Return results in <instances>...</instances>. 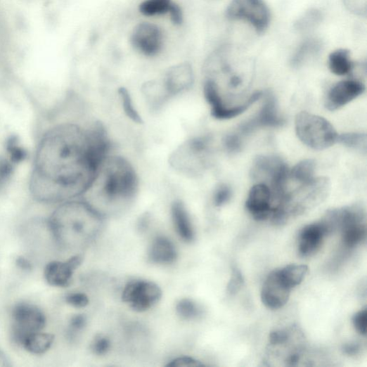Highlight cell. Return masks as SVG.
<instances>
[{"label":"cell","instance_id":"6da1fadb","mask_svg":"<svg viewBox=\"0 0 367 367\" xmlns=\"http://www.w3.org/2000/svg\"><path fill=\"white\" fill-rule=\"evenodd\" d=\"M46 140L39 169L49 174L56 189L55 200L84 196L103 160L114 152L104 126L98 122L62 125Z\"/></svg>","mask_w":367,"mask_h":367},{"label":"cell","instance_id":"7a4b0ae2","mask_svg":"<svg viewBox=\"0 0 367 367\" xmlns=\"http://www.w3.org/2000/svg\"><path fill=\"white\" fill-rule=\"evenodd\" d=\"M139 188L134 165L128 158L113 152L99 166L83 198L106 217L132 205Z\"/></svg>","mask_w":367,"mask_h":367},{"label":"cell","instance_id":"3957f363","mask_svg":"<svg viewBox=\"0 0 367 367\" xmlns=\"http://www.w3.org/2000/svg\"><path fill=\"white\" fill-rule=\"evenodd\" d=\"M105 217L84 198L65 201L51 219L56 240L65 248H81L101 231Z\"/></svg>","mask_w":367,"mask_h":367},{"label":"cell","instance_id":"277c9868","mask_svg":"<svg viewBox=\"0 0 367 367\" xmlns=\"http://www.w3.org/2000/svg\"><path fill=\"white\" fill-rule=\"evenodd\" d=\"M330 191V181L326 177L314 178L293 193H285L280 205V211L288 219L298 216L322 202Z\"/></svg>","mask_w":367,"mask_h":367},{"label":"cell","instance_id":"5b68a950","mask_svg":"<svg viewBox=\"0 0 367 367\" xmlns=\"http://www.w3.org/2000/svg\"><path fill=\"white\" fill-rule=\"evenodd\" d=\"M210 139L199 136L184 141L172 153L169 163L175 172L188 177L199 175L205 169Z\"/></svg>","mask_w":367,"mask_h":367},{"label":"cell","instance_id":"8992f818","mask_svg":"<svg viewBox=\"0 0 367 367\" xmlns=\"http://www.w3.org/2000/svg\"><path fill=\"white\" fill-rule=\"evenodd\" d=\"M296 131L304 144L316 150L330 148L337 142L338 137L335 128L327 120L307 112L297 115Z\"/></svg>","mask_w":367,"mask_h":367},{"label":"cell","instance_id":"52a82bcc","mask_svg":"<svg viewBox=\"0 0 367 367\" xmlns=\"http://www.w3.org/2000/svg\"><path fill=\"white\" fill-rule=\"evenodd\" d=\"M12 321V339L22 346L29 335L42 332L46 324V316L38 307L21 303L13 308Z\"/></svg>","mask_w":367,"mask_h":367},{"label":"cell","instance_id":"ba28073f","mask_svg":"<svg viewBox=\"0 0 367 367\" xmlns=\"http://www.w3.org/2000/svg\"><path fill=\"white\" fill-rule=\"evenodd\" d=\"M230 20H242L250 24L257 32L269 27L271 15L264 0H233L226 11Z\"/></svg>","mask_w":367,"mask_h":367},{"label":"cell","instance_id":"9c48e42d","mask_svg":"<svg viewBox=\"0 0 367 367\" xmlns=\"http://www.w3.org/2000/svg\"><path fill=\"white\" fill-rule=\"evenodd\" d=\"M165 43L163 30L150 22H139L130 35V44L134 49L148 58L159 56L163 51Z\"/></svg>","mask_w":367,"mask_h":367},{"label":"cell","instance_id":"30bf717a","mask_svg":"<svg viewBox=\"0 0 367 367\" xmlns=\"http://www.w3.org/2000/svg\"><path fill=\"white\" fill-rule=\"evenodd\" d=\"M162 291L155 283L146 280L129 282L122 292V300L134 311L143 312L156 305L162 299Z\"/></svg>","mask_w":367,"mask_h":367},{"label":"cell","instance_id":"8fae6325","mask_svg":"<svg viewBox=\"0 0 367 367\" xmlns=\"http://www.w3.org/2000/svg\"><path fill=\"white\" fill-rule=\"evenodd\" d=\"M337 229L342 231L345 245L350 248L362 242L366 237V229L364 214L356 207L335 210Z\"/></svg>","mask_w":367,"mask_h":367},{"label":"cell","instance_id":"7c38bea8","mask_svg":"<svg viewBox=\"0 0 367 367\" xmlns=\"http://www.w3.org/2000/svg\"><path fill=\"white\" fill-rule=\"evenodd\" d=\"M195 78L192 65L188 62H182L170 67L162 81L172 100L189 91L194 85Z\"/></svg>","mask_w":367,"mask_h":367},{"label":"cell","instance_id":"4fadbf2b","mask_svg":"<svg viewBox=\"0 0 367 367\" xmlns=\"http://www.w3.org/2000/svg\"><path fill=\"white\" fill-rule=\"evenodd\" d=\"M246 208L256 220L270 219L276 208L272 193L265 184L254 186L248 195Z\"/></svg>","mask_w":367,"mask_h":367},{"label":"cell","instance_id":"5bb4252c","mask_svg":"<svg viewBox=\"0 0 367 367\" xmlns=\"http://www.w3.org/2000/svg\"><path fill=\"white\" fill-rule=\"evenodd\" d=\"M291 290L276 270L269 275L263 285L262 302L269 309H279L288 302Z\"/></svg>","mask_w":367,"mask_h":367},{"label":"cell","instance_id":"9a60e30c","mask_svg":"<svg viewBox=\"0 0 367 367\" xmlns=\"http://www.w3.org/2000/svg\"><path fill=\"white\" fill-rule=\"evenodd\" d=\"M81 255L71 257L65 262H53L45 268L44 276L47 283L55 287L65 288L70 285L73 274L83 263Z\"/></svg>","mask_w":367,"mask_h":367},{"label":"cell","instance_id":"2e32d148","mask_svg":"<svg viewBox=\"0 0 367 367\" xmlns=\"http://www.w3.org/2000/svg\"><path fill=\"white\" fill-rule=\"evenodd\" d=\"M364 90V86L357 81L340 82L329 91L326 107L335 111L362 94Z\"/></svg>","mask_w":367,"mask_h":367},{"label":"cell","instance_id":"e0dca14e","mask_svg":"<svg viewBox=\"0 0 367 367\" xmlns=\"http://www.w3.org/2000/svg\"><path fill=\"white\" fill-rule=\"evenodd\" d=\"M328 232L322 222L306 226L300 233L299 252L302 257H309L320 248Z\"/></svg>","mask_w":367,"mask_h":367},{"label":"cell","instance_id":"ac0fdd59","mask_svg":"<svg viewBox=\"0 0 367 367\" xmlns=\"http://www.w3.org/2000/svg\"><path fill=\"white\" fill-rule=\"evenodd\" d=\"M173 224L179 236L186 243L195 240V231L187 208L182 202L176 200L171 208Z\"/></svg>","mask_w":367,"mask_h":367},{"label":"cell","instance_id":"d6986e66","mask_svg":"<svg viewBox=\"0 0 367 367\" xmlns=\"http://www.w3.org/2000/svg\"><path fill=\"white\" fill-rule=\"evenodd\" d=\"M178 254L174 244L165 236H158L149 250V260L155 264L170 265L176 262Z\"/></svg>","mask_w":367,"mask_h":367},{"label":"cell","instance_id":"ffe728a7","mask_svg":"<svg viewBox=\"0 0 367 367\" xmlns=\"http://www.w3.org/2000/svg\"><path fill=\"white\" fill-rule=\"evenodd\" d=\"M283 124L284 120L277 114L275 99L273 96H270L266 101L258 116L244 124L242 130L244 132H249L258 127H278Z\"/></svg>","mask_w":367,"mask_h":367},{"label":"cell","instance_id":"44dd1931","mask_svg":"<svg viewBox=\"0 0 367 367\" xmlns=\"http://www.w3.org/2000/svg\"><path fill=\"white\" fill-rule=\"evenodd\" d=\"M142 94L146 103L153 111H159L171 99L161 80L146 82L142 87Z\"/></svg>","mask_w":367,"mask_h":367},{"label":"cell","instance_id":"7402d4cb","mask_svg":"<svg viewBox=\"0 0 367 367\" xmlns=\"http://www.w3.org/2000/svg\"><path fill=\"white\" fill-rule=\"evenodd\" d=\"M54 340V335L39 332L29 335L22 346L31 354H43L51 348Z\"/></svg>","mask_w":367,"mask_h":367},{"label":"cell","instance_id":"603a6c76","mask_svg":"<svg viewBox=\"0 0 367 367\" xmlns=\"http://www.w3.org/2000/svg\"><path fill=\"white\" fill-rule=\"evenodd\" d=\"M176 4L172 0H143L139 6L140 13L148 18L170 14Z\"/></svg>","mask_w":367,"mask_h":367},{"label":"cell","instance_id":"cb8c5ba5","mask_svg":"<svg viewBox=\"0 0 367 367\" xmlns=\"http://www.w3.org/2000/svg\"><path fill=\"white\" fill-rule=\"evenodd\" d=\"M328 66L330 70L337 76L348 75L353 67L349 52L345 49L334 51L328 57Z\"/></svg>","mask_w":367,"mask_h":367},{"label":"cell","instance_id":"d4e9b609","mask_svg":"<svg viewBox=\"0 0 367 367\" xmlns=\"http://www.w3.org/2000/svg\"><path fill=\"white\" fill-rule=\"evenodd\" d=\"M286 285L292 289L300 285L308 273V267L304 265L292 264L278 270Z\"/></svg>","mask_w":367,"mask_h":367},{"label":"cell","instance_id":"484cf974","mask_svg":"<svg viewBox=\"0 0 367 367\" xmlns=\"http://www.w3.org/2000/svg\"><path fill=\"white\" fill-rule=\"evenodd\" d=\"M321 49V44L316 39L305 41L299 48L292 58V63L300 65L309 57L315 56Z\"/></svg>","mask_w":367,"mask_h":367},{"label":"cell","instance_id":"4316f807","mask_svg":"<svg viewBox=\"0 0 367 367\" xmlns=\"http://www.w3.org/2000/svg\"><path fill=\"white\" fill-rule=\"evenodd\" d=\"M176 311L181 319L187 321L197 319L202 314L199 305L190 299L181 300L176 304Z\"/></svg>","mask_w":367,"mask_h":367},{"label":"cell","instance_id":"83f0119b","mask_svg":"<svg viewBox=\"0 0 367 367\" xmlns=\"http://www.w3.org/2000/svg\"><path fill=\"white\" fill-rule=\"evenodd\" d=\"M315 170V162L311 160H304L297 164L290 172L293 180L304 184L312 180Z\"/></svg>","mask_w":367,"mask_h":367},{"label":"cell","instance_id":"f1b7e54d","mask_svg":"<svg viewBox=\"0 0 367 367\" xmlns=\"http://www.w3.org/2000/svg\"><path fill=\"white\" fill-rule=\"evenodd\" d=\"M338 142L351 149L366 153V136L363 134L349 133L338 136Z\"/></svg>","mask_w":367,"mask_h":367},{"label":"cell","instance_id":"f546056e","mask_svg":"<svg viewBox=\"0 0 367 367\" xmlns=\"http://www.w3.org/2000/svg\"><path fill=\"white\" fill-rule=\"evenodd\" d=\"M6 150L13 164H19L25 161L27 157V151L19 144L17 136H10L6 141Z\"/></svg>","mask_w":367,"mask_h":367},{"label":"cell","instance_id":"4dcf8cb0","mask_svg":"<svg viewBox=\"0 0 367 367\" xmlns=\"http://www.w3.org/2000/svg\"><path fill=\"white\" fill-rule=\"evenodd\" d=\"M321 20V13L316 10H311L298 20L296 23V28L300 31H308L319 24Z\"/></svg>","mask_w":367,"mask_h":367},{"label":"cell","instance_id":"1f68e13d","mask_svg":"<svg viewBox=\"0 0 367 367\" xmlns=\"http://www.w3.org/2000/svg\"><path fill=\"white\" fill-rule=\"evenodd\" d=\"M13 164L11 160L0 157V192L6 186L13 174Z\"/></svg>","mask_w":367,"mask_h":367},{"label":"cell","instance_id":"d6a6232c","mask_svg":"<svg viewBox=\"0 0 367 367\" xmlns=\"http://www.w3.org/2000/svg\"><path fill=\"white\" fill-rule=\"evenodd\" d=\"M111 341H110L107 337L103 335H98L96 336L92 341L91 349L94 354L103 356L111 349Z\"/></svg>","mask_w":367,"mask_h":367},{"label":"cell","instance_id":"836d02e7","mask_svg":"<svg viewBox=\"0 0 367 367\" xmlns=\"http://www.w3.org/2000/svg\"><path fill=\"white\" fill-rule=\"evenodd\" d=\"M66 303L75 308L82 309L89 304V299L83 292H71L65 297Z\"/></svg>","mask_w":367,"mask_h":367},{"label":"cell","instance_id":"e575fe53","mask_svg":"<svg viewBox=\"0 0 367 367\" xmlns=\"http://www.w3.org/2000/svg\"><path fill=\"white\" fill-rule=\"evenodd\" d=\"M244 284V278L240 271L236 268L233 269L232 275L227 287V291L230 295H236L242 288Z\"/></svg>","mask_w":367,"mask_h":367},{"label":"cell","instance_id":"d590c367","mask_svg":"<svg viewBox=\"0 0 367 367\" xmlns=\"http://www.w3.org/2000/svg\"><path fill=\"white\" fill-rule=\"evenodd\" d=\"M352 322L356 331L361 335H366L367 326V309L366 308L359 311L352 318Z\"/></svg>","mask_w":367,"mask_h":367},{"label":"cell","instance_id":"8d00e7d4","mask_svg":"<svg viewBox=\"0 0 367 367\" xmlns=\"http://www.w3.org/2000/svg\"><path fill=\"white\" fill-rule=\"evenodd\" d=\"M231 192L226 186H219L214 196V203L217 207H221L228 202L231 198Z\"/></svg>","mask_w":367,"mask_h":367},{"label":"cell","instance_id":"74e56055","mask_svg":"<svg viewBox=\"0 0 367 367\" xmlns=\"http://www.w3.org/2000/svg\"><path fill=\"white\" fill-rule=\"evenodd\" d=\"M121 96L125 112L128 114L129 117L133 119L135 122H138L140 120L139 116L134 109L133 103L127 91L122 89Z\"/></svg>","mask_w":367,"mask_h":367},{"label":"cell","instance_id":"f35d334b","mask_svg":"<svg viewBox=\"0 0 367 367\" xmlns=\"http://www.w3.org/2000/svg\"><path fill=\"white\" fill-rule=\"evenodd\" d=\"M346 7L356 15L366 14V0H344Z\"/></svg>","mask_w":367,"mask_h":367},{"label":"cell","instance_id":"ab89813d","mask_svg":"<svg viewBox=\"0 0 367 367\" xmlns=\"http://www.w3.org/2000/svg\"><path fill=\"white\" fill-rule=\"evenodd\" d=\"M167 366L172 367H195L202 366L203 364L194 358L189 356H180L171 361Z\"/></svg>","mask_w":367,"mask_h":367},{"label":"cell","instance_id":"60d3db41","mask_svg":"<svg viewBox=\"0 0 367 367\" xmlns=\"http://www.w3.org/2000/svg\"><path fill=\"white\" fill-rule=\"evenodd\" d=\"M87 318L84 314L73 316L70 321V327L75 332H80L86 326Z\"/></svg>","mask_w":367,"mask_h":367},{"label":"cell","instance_id":"b9f144b4","mask_svg":"<svg viewBox=\"0 0 367 367\" xmlns=\"http://www.w3.org/2000/svg\"><path fill=\"white\" fill-rule=\"evenodd\" d=\"M225 146L229 152L236 153L240 150L241 142L238 136L229 135L225 139Z\"/></svg>","mask_w":367,"mask_h":367},{"label":"cell","instance_id":"7bdbcfd3","mask_svg":"<svg viewBox=\"0 0 367 367\" xmlns=\"http://www.w3.org/2000/svg\"><path fill=\"white\" fill-rule=\"evenodd\" d=\"M344 351L349 355H355L359 352V346L357 345H348L344 347Z\"/></svg>","mask_w":367,"mask_h":367},{"label":"cell","instance_id":"ee69618b","mask_svg":"<svg viewBox=\"0 0 367 367\" xmlns=\"http://www.w3.org/2000/svg\"><path fill=\"white\" fill-rule=\"evenodd\" d=\"M18 266L24 270H30L31 269V264L25 258H18L17 260Z\"/></svg>","mask_w":367,"mask_h":367},{"label":"cell","instance_id":"f6af8a7d","mask_svg":"<svg viewBox=\"0 0 367 367\" xmlns=\"http://www.w3.org/2000/svg\"><path fill=\"white\" fill-rule=\"evenodd\" d=\"M10 361L6 354L0 349V366H10Z\"/></svg>","mask_w":367,"mask_h":367}]
</instances>
